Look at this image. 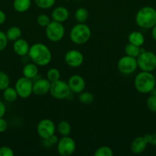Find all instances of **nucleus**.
<instances>
[{"label":"nucleus","instance_id":"a211bd4d","mask_svg":"<svg viewBox=\"0 0 156 156\" xmlns=\"http://www.w3.org/2000/svg\"><path fill=\"white\" fill-rule=\"evenodd\" d=\"M38 73V66L34 62H30L24 65L22 69V74L23 76L30 79H34L37 77Z\"/></svg>","mask_w":156,"mask_h":156},{"label":"nucleus","instance_id":"b1692460","mask_svg":"<svg viewBox=\"0 0 156 156\" xmlns=\"http://www.w3.org/2000/svg\"><path fill=\"white\" fill-rule=\"evenodd\" d=\"M124 51H125V55H127V56L137 58L138 56L142 52V50H141L140 47H138V46H136L134 44L128 43V44H126L125 46Z\"/></svg>","mask_w":156,"mask_h":156},{"label":"nucleus","instance_id":"f704fd0d","mask_svg":"<svg viewBox=\"0 0 156 156\" xmlns=\"http://www.w3.org/2000/svg\"><path fill=\"white\" fill-rule=\"evenodd\" d=\"M144 138L145 139L148 144H151L152 146H156V133L151 134H145L144 136Z\"/></svg>","mask_w":156,"mask_h":156},{"label":"nucleus","instance_id":"1a4fd4ad","mask_svg":"<svg viewBox=\"0 0 156 156\" xmlns=\"http://www.w3.org/2000/svg\"><path fill=\"white\" fill-rule=\"evenodd\" d=\"M76 150V143L69 136H62L57 143V151L61 156H70Z\"/></svg>","mask_w":156,"mask_h":156},{"label":"nucleus","instance_id":"ddd939ff","mask_svg":"<svg viewBox=\"0 0 156 156\" xmlns=\"http://www.w3.org/2000/svg\"><path fill=\"white\" fill-rule=\"evenodd\" d=\"M51 82L47 79H38L33 82V94L37 96H43L50 91Z\"/></svg>","mask_w":156,"mask_h":156},{"label":"nucleus","instance_id":"bb28decb","mask_svg":"<svg viewBox=\"0 0 156 156\" xmlns=\"http://www.w3.org/2000/svg\"><path fill=\"white\" fill-rule=\"evenodd\" d=\"M93 155L94 156H113V151L109 146H103L96 149Z\"/></svg>","mask_w":156,"mask_h":156},{"label":"nucleus","instance_id":"4468645a","mask_svg":"<svg viewBox=\"0 0 156 156\" xmlns=\"http://www.w3.org/2000/svg\"><path fill=\"white\" fill-rule=\"evenodd\" d=\"M67 83L70 87V91H73V93L79 94V93L84 91L85 89V80L80 75H73V76H70Z\"/></svg>","mask_w":156,"mask_h":156},{"label":"nucleus","instance_id":"c9c22d12","mask_svg":"<svg viewBox=\"0 0 156 156\" xmlns=\"http://www.w3.org/2000/svg\"><path fill=\"white\" fill-rule=\"evenodd\" d=\"M8 128V123L3 117L0 118V133H4Z\"/></svg>","mask_w":156,"mask_h":156},{"label":"nucleus","instance_id":"72a5a7b5","mask_svg":"<svg viewBox=\"0 0 156 156\" xmlns=\"http://www.w3.org/2000/svg\"><path fill=\"white\" fill-rule=\"evenodd\" d=\"M14 152L12 148L9 146L0 147V156H13Z\"/></svg>","mask_w":156,"mask_h":156},{"label":"nucleus","instance_id":"4c0bfd02","mask_svg":"<svg viewBox=\"0 0 156 156\" xmlns=\"http://www.w3.org/2000/svg\"><path fill=\"white\" fill-rule=\"evenodd\" d=\"M6 21V15L3 11L0 10V24H4Z\"/></svg>","mask_w":156,"mask_h":156},{"label":"nucleus","instance_id":"aec40b11","mask_svg":"<svg viewBox=\"0 0 156 156\" xmlns=\"http://www.w3.org/2000/svg\"><path fill=\"white\" fill-rule=\"evenodd\" d=\"M32 5V0H14L13 8L17 12L24 13L29 10Z\"/></svg>","mask_w":156,"mask_h":156},{"label":"nucleus","instance_id":"393cba45","mask_svg":"<svg viewBox=\"0 0 156 156\" xmlns=\"http://www.w3.org/2000/svg\"><path fill=\"white\" fill-rule=\"evenodd\" d=\"M57 129L62 136H65L70 135V132H71V126L66 120H61L58 123V126H57Z\"/></svg>","mask_w":156,"mask_h":156},{"label":"nucleus","instance_id":"9d476101","mask_svg":"<svg viewBox=\"0 0 156 156\" xmlns=\"http://www.w3.org/2000/svg\"><path fill=\"white\" fill-rule=\"evenodd\" d=\"M117 68L118 70L122 74H132L138 68L137 59L136 58L127 55L122 56L117 62Z\"/></svg>","mask_w":156,"mask_h":156},{"label":"nucleus","instance_id":"6ab92c4d","mask_svg":"<svg viewBox=\"0 0 156 156\" xmlns=\"http://www.w3.org/2000/svg\"><path fill=\"white\" fill-rule=\"evenodd\" d=\"M128 41L130 44H132L138 47H142L145 43V37L140 31L135 30L128 34Z\"/></svg>","mask_w":156,"mask_h":156},{"label":"nucleus","instance_id":"412c9836","mask_svg":"<svg viewBox=\"0 0 156 156\" xmlns=\"http://www.w3.org/2000/svg\"><path fill=\"white\" fill-rule=\"evenodd\" d=\"M6 37L9 41H15L19 39L21 36V30L17 26H12L7 30L6 33Z\"/></svg>","mask_w":156,"mask_h":156},{"label":"nucleus","instance_id":"58836bf2","mask_svg":"<svg viewBox=\"0 0 156 156\" xmlns=\"http://www.w3.org/2000/svg\"><path fill=\"white\" fill-rule=\"evenodd\" d=\"M151 37H152L153 40L156 41V24L151 28Z\"/></svg>","mask_w":156,"mask_h":156},{"label":"nucleus","instance_id":"7ed1b4c3","mask_svg":"<svg viewBox=\"0 0 156 156\" xmlns=\"http://www.w3.org/2000/svg\"><path fill=\"white\" fill-rule=\"evenodd\" d=\"M135 20L139 27L151 29L156 24V9L151 6H144L138 11Z\"/></svg>","mask_w":156,"mask_h":156},{"label":"nucleus","instance_id":"9b49d317","mask_svg":"<svg viewBox=\"0 0 156 156\" xmlns=\"http://www.w3.org/2000/svg\"><path fill=\"white\" fill-rule=\"evenodd\" d=\"M56 125L50 119H43L37 125V133L42 140H47L55 134Z\"/></svg>","mask_w":156,"mask_h":156},{"label":"nucleus","instance_id":"f257e3e1","mask_svg":"<svg viewBox=\"0 0 156 156\" xmlns=\"http://www.w3.org/2000/svg\"><path fill=\"white\" fill-rule=\"evenodd\" d=\"M28 56L38 66H45L50 63L52 58L50 49L42 43H36L30 46Z\"/></svg>","mask_w":156,"mask_h":156},{"label":"nucleus","instance_id":"f8f14e48","mask_svg":"<svg viewBox=\"0 0 156 156\" xmlns=\"http://www.w3.org/2000/svg\"><path fill=\"white\" fill-rule=\"evenodd\" d=\"M84 60V55L77 50H70L64 55V61L67 66L72 68L80 66Z\"/></svg>","mask_w":156,"mask_h":156},{"label":"nucleus","instance_id":"dca6fc26","mask_svg":"<svg viewBox=\"0 0 156 156\" xmlns=\"http://www.w3.org/2000/svg\"><path fill=\"white\" fill-rule=\"evenodd\" d=\"M70 16V12L67 8L64 6H58L55 8L51 12V18L53 21L63 23L67 21Z\"/></svg>","mask_w":156,"mask_h":156},{"label":"nucleus","instance_id":"6e6552de","mask_svg":"<svg viewBox=\"0 0 156 156\" xmlns=\"http://www.w3.org/2000/svg\"><path fill=\"white\" fill-rule=\"evenodd\" d=\"M15 88L18 93V97L21 98H28L33 94V82L32 79L26 77H21L16 81Z\"/></svg>","mask_w":156,"mask_h":156},{"label":"nucleus","instance_id":"20e7f679","mask_svg":"<svg viewBox=\"0 0 156 156\" xmlns=\"http://www.w3.org/2000/svg\"><path fill=\"white\" fill-rule=\"evenodd\" d=\"M91 37V30L85 23H78L73 26L70 32V38L77 45L86 44Z\"/></svg>","mask_w":156,"mask_h":156},{"label":"nucleus","instance_id":"c756f323","mask_svg":"<svg viewBox=\"0 0 156 156\" xmlns=\"http://www.w3.org/2000/svg\"><path fill=\"white\" fill-rule=\"evenodd\" d=\"M10 79L9 76L6 73L0 71V91H3L9 86Z\"/></svg>","mask_w":156,"mask_h":156},{"label":"nucleus","instance_id":"7c9ffc66","mask_svg":"<svg viewBox=\"0 0 156 156\" xmlns=\"http://www.w3.org/2000/svg\"><path fill=\"white\" fill-rule=\"evenodd\" d=\"M50 21H50V17L46 14H41L37 18V23L38 24V25L43 27H47Z\"/></svg>","mask_w":156,"mask_h":156},{"label":"nucleus","instance_id":"5701e85b","mask_svg":"<svg viewBox=\"0 0 156 156\" xmlns=\"http://www.w3.org/2000/svg\"><path fill=\"white\" fill-rule=\"evenodd\" d=\"M74 18L78 23H85L89 18V12L85 8H78L74 13Z\"/></svg>","mask_w":156,"mask_h":156},{"label":"nucleus","instance_id":"ea45409f","mask_svg":"<svg viewBox=\"0 0 156 156\" xmlns=\"http://www.w3.org/2000/svg\"><path fill=\"white\" fill-rule=\"evenodd\" d=\"M74 1H79V0H74Z\"/></svg>","mask_w":156,"mask_h":156},{"label":"nucleus","instance_id":"4be33fe9","mask_svg":"<svg viewBox=\"0 0 156 156\" xmlns=\"http://www.w3.org/2000/svg\"><path fill=\"white\" fill-rule=\"evenodd\" d=\"M18 97V93L15 88L9 86L6 89L3 90V98L6 101L12 103V102L15 101Z\"/></svg>","mask_w":156,"mask_h":156},{"label":"nucleus","instance_id":"473e14b6","mask_svg":"<svg viewBox=\"0 0 156 156\" xmlns=\"http://www.w3.org/2000/svg\"><path fill=\"white\" fill-rule=\"evenodd\" d=\"M8 39L6 34L3 31L0 30V52L2 51L6 47L8 44Z\"/></svg>","mask_w":156,"mask_h":156},{"label":"nucleus","instance_id":"f03ea898","mask_svg":"<svg viewBox=\"0 0 156 156\" xmlns=\"http://www.w3.org/2000/svg\"><path fill=\"white\" fill-rule=\"evenodd\" d=\"M156 85V79L151 72L142 71L138 73L134 79V86L141 94L152 92Z\"/></svg>","mask_w":156,"mask_h":156},{"label":"nucleus","instance_id":"2f4dec72","mask_svg":"<svg viewBox=\"0 0 156 156\" xmlns=\"http://www.w3.org/2000/svg\"><path fill=\"white\" fill-rule=\"evenodd\" d=\"M146 105L149 111L156 113V95H150L146 100Z\"/></svg>","mask_w":156,"mask_h":156},{"label":"nucleus","instance_id":"39448f33","mask_svg":"<svg viewBox=\"0 0 156 156\" xmlns=\"http://www.w3.org/2000/svg\"><path fill=\"white\" fill-rule=\"evenodd\" d=\"M138 67L142 71L152 73L156 69V54L151 51H142L136 58Z\"/></svg>","mask_w":156,"mask_h":156},{"label":"nucleus","instance_id":"a878e982","mask_svg":"<svg viewBox=\"0 0 156 156\" xmlns=\"http://www.w3.org/2000/svg\"><path fill=\"white\" fill-rule=\"evenodd\" d=\"M79 101L80 103L84 104V105H91L93 101H94V96L92 93L89 92V91H82V92L79 93Z\"/></svg>","mask_w":156,"mask_h":156},{"label":"nucleus","instance_id":"423d86ee","mask_svg":"<svg viewBox=\"0 0 156 156\" xmlns=\"http://www.w3.org/2000/svg\"><path fill=\"white\" fill-rule=\"evenodd\" d=\"M45 34L49 41L51 42H58L64 37L65 28L62 23L51 21L45 27Z\"/></svg>","mask_w":156,"mask_h":156},{"label":"nucleus","instance_id":"cd10ccee","mask_svg":"<svg viewBox=\"0 0 156 156\" xmlns=\"http://www.w3.org/2000/svg\"><path fill=\"white\" fill-rule=\"evenodd\" d=\"M61 77V73L60 71L57 68H50L47 73V79L50 82H55L57 80H59Z\"/></svg>","mask_w":156,"mask_h":156},{"label":"nucleus","instance_id":"f3484780","mask_svg":"<svg viewBox=\"0 0 156 156\" xmlns=\"http://www.w3.org/2000/svg\"><path fill=\"white\" fill-rule=\"evenodd\" d=\"M29 48H30V46H29L27 41H25L24 39L19 38V39L14 41L13 50L15 54H17L18 56H24L28 55Z\"/></svg>","mask_w":156,"mask_h":156},{"label":"nucleus","instance_id":"2eb2a0df","mask_svg":"<svg viewBox=\"0 0 156 156\" xmlns=\"http://www.w3.org/2000/svg\"><path fill=\"white\" fill-rule=\"evenodd\" d=\"M148 143L144 136H137L132 141L130 150L134 154H141L146 149Z\"/></svg>","mask_w":156,"mask_h":156},{"label":"nucleus","instance_id":"0eeeda50","mask_svg":"<svg viewBox=\"0 0 156 156\" xmlns=\"http://www.w3.org/2000/svg\"><path fill=\"white\" fill-rule=\"evenodd\" d=\"M50 94L53 98L56 99L67 98L70 95V91L68 83L64 81L57 80L50 83Z\"/></svg>","mask_w":156,"mask_h":156},{"label":"nucleus","instance_id":"c85d7f7f","mask_svg":"<svg viewBox=\"0 0 156 156\" xmlns=\"http://www.w3.org/2000/svg\"><path fill=\"white\" fill-rule=\"evenodd\" d=\"M35 5L41 9H48L53 7L55 0H35Z\"/></svg>","mask_w":156,"mask_h":156},{"label":"nucleus","instance_id":"e433bc0d","mask_svg":"<svg viewBox=\"0 0 156 156\" xmlns=\"http://www.w3.org/2000/svg\"><path fill=\"white\" fill-rule=\"evenodd\" d=\"M6 106H5L4 103L0 101V118H1V117H3V116H4L5 114H6Z\"/></svg>","mask_w":156,"mask_h":156}]
</instances>
